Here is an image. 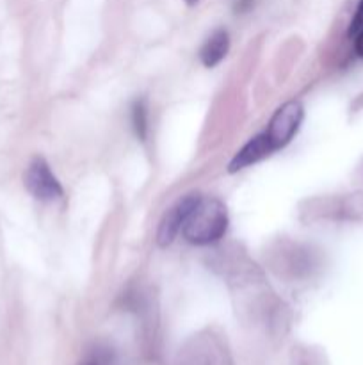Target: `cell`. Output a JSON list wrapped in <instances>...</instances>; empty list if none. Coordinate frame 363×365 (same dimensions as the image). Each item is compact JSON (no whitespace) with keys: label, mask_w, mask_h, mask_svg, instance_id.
<instances>
[{"label":"cell","mask_w":363,"mask_h":365,"mask_svg":"<svg viewBox=\"0 0 363 365\" xmlns=\"http://www.w3.org/2000/svg\"><path fill=\"white\" fill-rule=\"evenodd\" d=\"M228 227V212L217 198H198L182 225V234L189 242L205 246L217 242Z\"/></svg>","instance_id":"cell-1"},{"label":"cell","mask_w":363,"mask_h":365,"mask_svg":"<svg viewBox=\"0 0 363 365\" xmlns=\"http://www.w3.org/2000/svg\"><path fill=\"white\" fill-rule=\"evenodd\" d=\"M302 118H305V110H302L301 103L295 102V100L283 103L273 114V118L269 121V127L263 132L273 152L285 148L292 141V138L298 134L299 127H301Z\"/></svg>","instance_id":"cell-2"},{"label":"cell","mask_w":363,"mask_h":365,"mask_svg":"<svg viewBox=\"0 0 363 365\" xmlns=\"http://www.w3.org/2000/svg\"><path fill=\"white\" fill-rule=\"evenodd\" d=\"M25 189L39 202H53L63 196V187L43 157H34L23 175Z\"/></svg>","instance_id":"cell-3"},{"label":"cell","mask_w":363,"mask_h":365,"mask_svg":"<svg viewBox=\"0 0 363 365\" xmlns=\"http://www.w3.org/2000/svg\"><path fill=\"white\" fill-rule=\"evenodd\" d=\"M199 196H187V198L180 200V202L174 203L166 214H164L162 221L159 225V232H157V242L159 246L166 248L173 242V239L177 237L178 232L182 230V225H184L185 217H187L189 210L192 209L196 202H198Z\"/></svg>","instance_id":"cell-4"},{"label":"cell","mask_w":363,"mask_h":365,"mask_svg":"<svg viewBox=\"0 0 363 365\" xmlns=\"http://www.w3.org/2000/svg\"><path fill=\"white\" fill-rule=\"evenodd\" d=\"M270 153L274 152L273 148H270L269 141H267L265 134H258L255 135V138L249 139V141L246 143L237 153H235V157L231 159L228 170H230V173L241 171L244 170V168L251 166V164H256L258 160L265 159V157H269Z\"/></svg>","instance_id":"cell-5"},{"label":"cell","mask_w":363,"mask_h":365,"mask_svg":"<svg viewBox=\"0 0 363 365\" xmlns=\"http://www.w3.org/2000/svg\"><path fill=\"white\" fill-rule=\"evenodd\" d=\"M230 48V38H228V32L223 29H217L216 32L209 36L205 43H203L201 50H199V59L205 64L206 68H214L216 64H219L224 59V56L228 53Z\"/></svg>","instance_id":"cell-6"},{"label":"cell","mask_w":363,"mask_h":365,"mask_svg":"<svg viewBox=\"0 0 363 365\" xmlns=\"http://www.w3.org/2000/svg\"><path fill=\"white\" fill-rule=\"evenodd\" d=\"M132 123H134L137 138L144 141L146 134H148V109H146L144 100H137L132 107Z\"/></svg>","instance_id":"cell-7"},{"label":"cell","mask_w":363,"mask_h":365,"mask_svg":"<svg viewBox=\"0 0 363 365\" xmlns=\"http://www.w3.org/2000/svg\"><path fill=\"white\" fill-rule=\"evenodd\" d=\"M362 31H363V0L359 2L354 18H352V21H351V27H349V36H351V38H354V36Z\"/></svg>","instance_id":"cell-8"},{"label":"cell","mask_w":363,"mask_h":365,"mask_svg":"<svg viewBox=\"0 0 363 365\" xmlns=\"http://www.w3.org/2000/svg\"><path fill=\"white\" fill-rule=\"evenodd\" d=\"M253 6H255V0H237L235 11H237V13H246V11L251 9Z\"/></svg>","instance_id":"cell-9"},{"label":"cell","mask_w":363,"mask_h":365,"mask_svg":"<svg viewBox=\"0 0 363 365\" xmlns=\"http://www.w3.org/2000/svg\"><path fill=\"white\" fill-rule=\"evenodd\" d=\"M354 48H356V53H358L359 57H363V31L354 36Z\"/></svg>","instance_id":"cell-10"},{"label":"cell","mask_w":363,"mask_h":365,"mask_svg":"<svg viewBox=\"0 0 363 365\" xmlns=\"http://www.w3.org/2000/svg\"><path fill=\"white\" fill-rule=\"evenodd\" d=\"M185 4H187V6H196V4L199 2V0H184Z\"/></svg>","instance_id":"cell-11"}]
</instances>
